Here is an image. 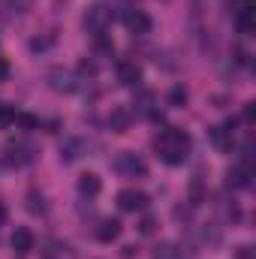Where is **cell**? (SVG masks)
I'll return each instance as SVG.
<instances>
[{
	"label": "cell",
	"mask_w": 256,
	"mask_h": 259,
	"mask_svg": "<svg viewBox=\"0 0 256 259\" xmlns=\"http://www.w3.org/2000/svg\"><path fill=\"white\" fill-rule=\"evenodd\" d=\"M154 151H157V157L163 163L181 166L187 160V154H190V136L178 127H166L160 130V136L154 139Z\"/></svg>",
	"instance_id": "cell-1"
},
{
	"label": "cell",
	"mask_w": 256,
	"mask_h": 259,
	"mask_svg": "<svg viewBox=\"0 0 256 259\" xmlns=\"http://www.w3.org/2000/svg\"><path fill=\"white\" fill-rule=\"evenodd\" d=\"M36 160V145L27 142V139H9L3 145V163L12 166V169H21V166H30Z\"/></svg>",
	"instance_id": "cell-2"
},
{
	"label": "cell",
	"mask_w": 256,
	"mask_h": 259,
	"mask_svg": "<svg viewBox=\"0 0 256 259\" xmlns=\"http://www.w3.org/2000/svg\"><path fill=\"white\" fill-rule=\"evenodd\" d=\"M112 21H115V12H112L109 6H103V3L88 6V12H84V27H88L94 36H103V33L112 27Z\"/></svg>",
	"instance_id": "cell-3"
},
{
	"label": "cell",
	"mask_w": 256,
	"mask_h": 259,
	"mask_svg": "<svg viewBox=\"0 0 256 259\" xmlns=\"http://www.w3.org/2000/svg\"><path fill=\"white\" fill-rule=\"evenodd\" d=\"M112 166H115V172L124 175V178H145V175H148V163H145L139 154H133V151H121Z\"/></svg>",
	"instance_id": "cell-4"
},
{
	"label": "cell",
	"mask_w": 256,
	"mask_h": 259,
	"mask_svg": "<svg viewBox=\"0 0 256 259\" xmlns=\"http://www.w3.org/2000/svg\"><path fill=\"white\" fill-rule=\"evenodd\" d=\"M49 84H52V91L72 94V91L78 88V78H75V72H69V69H64V66H55V69L49 72Z\"/></svg>",
	"instance_id": "cell-5"
},
{
	"label": "cell",
	"mask_w": 256,
	"mask_h": 259,
	"mask_svg": "<svg viewBox=\"0 0 256 259\" xmlns=\"http://www.w3.org/2000/svg\"><path fill=\"white\" fill-rule=\"evenodd\" d=\"M232 130H235V121H226L223 127H211V145L220 151V154H229L232 151V145H235V139H232Z\"/></svg>",
	"instance_id": "cell-6"
},
{
	"label": "cell",
	"mask_w": 256,
	"mask_h": 259,
	"mask_svg": "<svg viewBox=\"0 0 256 259\" xmlns=\"http://www.w3.org/2000/svg\"><path fill=\"white\" fill-rule=\"evenodd\" d=\"M118 208L127 211V214L145 211V208H148V196L142 193V190H121V193H118Z\"/></svg>",
	"instance_id": "cell-7"
},
{
	"label": "cell",
	"mask_w": 256,
	"mask_h": 259,
	"mask_svg": "<svg viewBox=\"0 0 256 259\" xmlns=\"http://www.w3.org/2000/svg\"><path fill=\"white\" fill-rule=\"evenodd\" d=\"M250 178H253V166L238 163V166H232V169L226 172V187H232V190H244V187H250Z\"/></svg>",
	"instance_id": "cell-8"
},
{
	"label": "cell",
	"mask_w": 256,
	"mask_h": 259,
	"mask_svg": "<svg viewBox=\"0 0 256 259\" xmlns=\"http://www.w3.org/2000/svg\"><path fill=\"white\" fill-rule=\"evenodd\" d=\"M124 27L136 36H145V33H151V18L142 9H127L124 12Z\"/></svg>",
	"instance_id": "cell-9"
},
{
	"label": "cell",
	"mask_w": 256,
	"mask_h": 259,
	"mask_svg": "<svg viewBox=\"0 0 256 259\" xmlns=\"http://www.w3.org/2000/svg\"><path fill=\"white\" fill-rule=\"evenodd\" d=\"M118 81L127 84V88H139V81H142V66L136 64V61H121V64H118Z\"/></svg>",
	"instance_id": "cell-10"
},
{
	"label": "cell",
	"mask_w": 256,
	"mask_h": 259,
	"mask_svg": "<svg viewBox=\"0 0 256 259\" xmlns=\"http://www.w3.org/2000/svg\"><path fill=\"white\" fill-rule=\"evenodd\" d=\"M235 27H238V33L253 36L256 33V6H247V9L235 12Z\"/></svg>",
	"instance_id": "cell-11"
},
{
	"label": "cell",
	"mask_w": 256,
	"mask_h": 259,
	"mask_svg": "<svg viewBox=\"0 0 256 259\" xmlns=\"http://www.w3.org/2000/svg\"><path fill=\"white\" fill-rule=\"evenodd\" d=\"M118 235H121V223L118 220H100V226H97V241L100 244H112V241H118Z\"/></svg>",
	"instance_id": "cell-12"
},
{
	"label": "cell",
	"mask_w": 256,
	"mask_h": 259,
	"mask_svg": "<svg viewBox=\"0 0 256 259\" xmlns=\"http://www.w3.org/2000/svg\"><path fill=\"white\" fill-rule=\"evenodd\" d=\"M100 190H103V181H100V175H97V172H84V175L78 178V193L84 196V199L100 196Z\"/></svg>",
	"instance_id": "cell-13"
},
{
	"label": "cell",
	"mask_w": 256,
	"mask_h": 259,
	"mask_svg": "<svg viewBox=\"0 0 256 259\" xmlns=\"http://www.w3.org/2000/svg\"><path fill=\"white\" fill-rule=\"evenodd\" d=\"M9 244H12V250H15V253H30V250H33V232L21 226V229H15V232H12Z\"/></svg>",
	"instance_id": "cell-14"
},
{
	"label": "cell",
	"mask_w": 256,
	"mask_h": 259,
	"mask_svg": "<svg viewBox=\"0 0 256 259\" xmlns=\"http://www.w3.org/2000/svg\"><path fill=\"white\" fill-rule=\"evenodd\" d=\"M81 154H84V142L75 139V136H69L64 145H61V160H64V163H75Z\"/></svg>",
	"instance_id": "cell-15"
},
{
	"label": "cell",
	"mask_w": 256,
	"mask_h": 259,
	"mask_svg": "<svg viewBox=\"0 0 256 259\" xmlns=\"http://www.w3.org/2000/svg\"><path fill=\"white\" fill-rule=\"evenodd\" d=\"M130 121H133L130 109L118 106V109H112V115H109V130H112V133H127V130H130Z\"/></svg>",
	"instance_id": "cell-16"
},
{
	"label": "cell",
	"mask_w": 256,
	"mask_h": 259,
	"mask_svg": "<svg viewBox=\"0 0 256 259\" xmlns=\"http://www.w3.org/2000/svg\"><path fill=\"white\" fill-rule=\"evenodd\" d=\"M42 259H75V250H72L66 241H49Z\"/></svg>",
	"instance_id": "cell-17"
},
{
	"label": "cell",
	"mask_w": 256,
	"mask_h": 259,
	"mask_svg": "<svg viewBox=\"0 0 256 259\" xmlns=\"http://www.w3.org/2000/svg\"><path fill=\"white\" fill-rule=\"evenodd\" d=\"M154 259H184V253H181L178 244H172V241H160V244L154 247Z\"/></svg>",
	"instance_id": "cell-18"
},
{
	"label": "cell",
	"mask_w": 256,
	"mask_h": 259,
	"mask_svg": "<svg viewBox=\"0 0 256 259\" xmlns=\"http://www.w3.org/2000/svg\"><path fill=\"white\" fill-rule=\"evenodd\" d=\"M199 241L208 244V247L220 244V229H217V223H205V226H199Z\"/></svg>",
	"instance_id": "cell-19"
},
{
	"label": "cell",
	"mask_w": 256,
	"mask_h": 259,
	"mask_svg": "<svg viewBox=\"0 0 256 259\" xmlns=\"http://www.w3.org/2000/svg\"><path fill=\"white\" fill-rule=\"evenodd\" d=\"M27 211L30 214H46V199H42V193H36V190L27 193Z\"/></svg>",
	"instance_id": "cell-20"
},
{
	"label": "cell",
	"mask_w": 256,
	"mask_h": 259,
	"mask_svg": "<svg viewBox=\"0 0 256 259\" xmlns=\"http://www.w3.org/2000/svg\"><path fill=\"white\" fill-rule=\"evenodd\" d=\"M15 106H9V103H0V127L6 130V127H12L15 124Z\"/></svg>",
	"instance_id": "cell-21"
},
{
	"label": "cell",
	"mask_w": 256,
	"mask_h": 259,
	"mask_svg": "<svg viewBox=\"0 0 256 259\" xmlns=\"http://www.w3.org/2000/svg\"><path fill=\"white\" fill-rule=\"evenodd\" d=\"M15 124L24 127V130H36L39 127V118H36V115H27V112H18V115H15Z\"/></svg>",
	"instance_id": "cell-22"
},
{
	"label": "cell",
	"mask_w": 256,
	"mask_h": 259,
	"mask_svg": "<svg viewBox=\"0 0 256 259\" xmlns=\"http://www.w3.org/2000/svg\"><path fill=\"white\" fill-rule=\"evenodd\" d=\"M94 49H97V55H103V58H112V55H115V46H112L106 36H97V46H94Z\"/></svg>",
	"instance_id": "cell-23"
},
{
	"label": "cell",
	"mask_w": 256,
	"mask_h": 259,
	"mask_svg": "<svg viewBox=\"0 0 256 259\" xmlns=\"http://www.w3.org/2000/svg\"><path fill=\"white\" fill-rule=\"evenodd\" d=\"M169 103H172V106H184V103H187V91H184L181 84H175V88L169 91Z\"/></svg>",
	"instance_id": "cell-24"
},
{
	"label": "cell",
	"mask_w": 256,
	"mask_h": 259,
	"mask_svg": "<svg viewBox=\"0 0 256 259\" xmlns=\"http://www.w3.org/2000/svg\"><path fill=\"white\" fill-rule=\"evenodd\" d=\"M139 232H142V235H154V232H157V217H151V214H148V217H142Z\"/></svg>",
	"instance_id": "cell-25"
},
{
	"label": "cell",
	"mask_w": 256,
	"mask_h": 259,
	"mask_svg": "<svg viewBox=\"0 0 256 259\" xmlns=\"http://www.w3.org/2000/svg\"><path fill=\"white\" fill-rule=\"evenodd\" d=\"M78 75H88V78H94V75H97V66L91 64V61H81V64H78Z\"/></svg>",
	"instance_id": "cell-26"
},
{
	"label": "cell",
	"mask_w": 256,
	"mask_h": 259,
	"mask_svg": "<svg viewBox=\"0 0 256 259\" xmlns=\"http://www.w3.org/2000/svg\"><path fill=\"white\" fill-rule=\"evenodd\" d=\"M256 121V103H244V124Z\"/></svg>",
	"instance_id": "cell-27"
},
{
	"label": "cell",
	"mask_w": 256,
	"mask_h": 259,
	"mask_svg": "<svg viewBox=\"0 0 256 259\" xmlns=\"http://www.w3.org/2000/svg\"><path fill=\"white\" fill-rule=\"evenodd\" d=\"M232 55H235V64H247V52L244 49H232Z\"/></svg>",
	"instance_id": "cell-28"
},
{
	"label": "cell",
	"mask_w": 256,
	"mask_h": 259,
	"mask_svg": "<svg viewBox=\"0 0 256 259\" xmlns=\"http://www.w3.org/2000/svg\"><path fill=\"white\" fill-rule=\"evenodd\" d=\"M9 75V64H6V58H0V81Z\"/></svg>",
	"instance_id": "cell-29"
},
{
	"label": "cell",
	"mask_w": 256,
	"mask_h": 259,
	"mask_svg": "<svg viewBox=\"0 0 256 259\" xmlns=\"http://www.w3.org/2000/svg\"><path fill=\"white\" fill-rule=\"evenodd\" d=\"M235 259H250V247H238V253H235Z\"/></svg>",
	"instance_id": "cell-30"
},
{
	"label": "cell",
	"mask_w": 256,
	"mask_h": 259,
	"mask_svg": "<svg viewBox=\"0 0 256 259\" xmlns=\"http://www.w3.org/2000/svg\"><path fill=\"white\" fill-rule=\"evenodd\" d=\"M3 220H6V205L0 202V223H3Z\"/></svg>",
	"instance_id": "cell-31"
}]
</instances>
